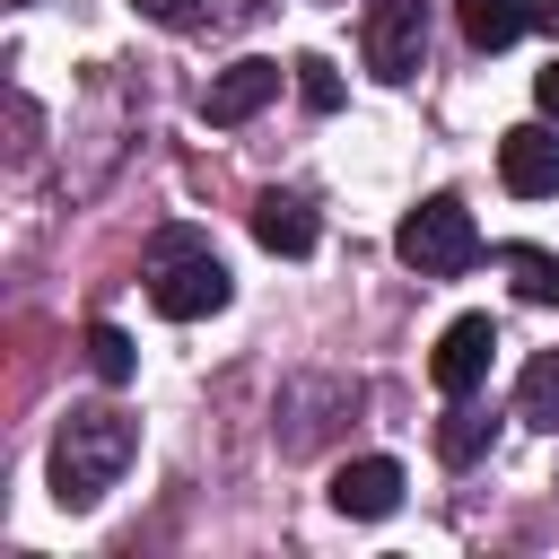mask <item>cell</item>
Wrapping results in <instances>:
<instances>
[{
    "mask_svg": "<svg viewBox=\"0 0 559 559\" xmlns=\"http://www.w3.org/2000/svg\"><path fill=\"white\" fill-rule=\"evenodd\" d=\"M140 454V419L122 411H70L61 437H52V498L61 507H96Z\"/></svg>",
    "mask_w": 559,
    "mask_h": 559,
    "instance_id": "6da1fadb",
    "label": "cell"
},
{
    "mask_svg": "<svg viewBox=\"0 0 559 559\" xmlns=\"http://www.w3.org/2000/svg\"><path fill=\"white\" fill-rule=\"evenodd\" d=\"M227 262L192 236V227H166L157 245H148V306L166 314V323H201V314H218L227 306Z\"/></svg>",
    "mask_w": 559,
    "mask_h": 559,
    "instance_id": "7a4b0ae2",
    "label": "cell"
},
{
    "mask_svg": "<svg viewBox=\"0 0 559 559\" xmlns=\"http://www.w3.org/2000/svg\"><path fill=\"white\" fill-rule=\"evenodd\" d=\"M393 253H402L419 280H463V271L480 262V227H472V210H463L454 192H437V201H419V210L393 227Z\"/></svg>",
    "mask_w": 559,
    "mask_h": 559,
    "instance_id": "3957f363",
    "label": "cell"
},
{
    "mask_svg": "<svg viewBox=\"0 0 559 559\" xmlns=\"http://www.w3.org/2000/svg\"><path fill=\"white\" fill-rule=\"evenodd\" d=\"M428 52V0H367V70L411 79Z\"/></svg>",
    "mask_w": 559,
    "mask_h": 559,
    "instance_id": "277c9868",
    "label": "cell"
},
{
    "mask_svg": "<svg viewBox=\"0 0 559 559\" xmlns=\"http://www.w3.org/2000/svg\"><path fill=\"white\" fill-rule=\"evenodd\" d=\"M489 349H498V323L489 314H463V323H445L437 332V349H428V376H437V393L454 402V393H480V376H489Z\"/></svg>",
    "mask_w": 559,
    "mask_h": 559,
    "instance_id": "5b68a950",
    "label": "cell"
},
{
    "mask_svg": "<svg viewBox=\"0 0 559 559\" xmlns=\"http://www.w3.org/2000/svg\"><path fill=\"white\" fill-rule=\"evenodd\" d=\"M271 96H280V61H262V52H253V61H227V70L201 87V122H218V131H227V122H253Z\"/></svg>",
    "mask_w": 559,
    "mask_h": 559,
    "instance_id": "8992f818",
    "label": "cell"
},
{
    "mask_svg": "<svg viewBox=\"0 0 559 559\" xmlns=\"http://www.w3.org/2000/svg\"><path fill=\"white\" fill-rule=\"evenodd\" d=\"M498 175H507V192H515V201H542V192H559V131H542V122H515V131L498 140Z\"/></svg>",
    "mask_w": 559,
    "mask_h": 559,
    "instance_id": "52a82bcc",
    "label": "cell"
},
{
    "mask_svg": "<svg viewBox=\"0 0 559 559\" xmlns=\"http://www.w3.org/2000/svg\"><path fill=\"white\" fill-rule=\"evenodd\" d=\"M332 507L358 515V524L393 515V507H402V463H393V454H358V463H341V472H332Z\"/></svg>",
    "mask_w": 559,
    "mask_h": 559,
    "instance_id": "ba28073f",
    "label": "cell"
},
{
    "mask_svg": "<svg viewBox=\"0 0 559 559\" xmlns=\"http://www.w3.org/2000/svg\"><path fill=\"white\" fill-rule=\"evenodd\" d=\"M253 236H262V253H314V210L297 201V192H262L253 201Z\"/></svg>",
    "mask_w": 559,
    "mask_h": 559,
    "instance_id": "9c48e42d",
    "label": "cell"
},
{
    "mask_svg": "<svg viewBox=\"0 0 559 559\" xmlns=\"http://www.w3.org/2000/svg\"><path fill=\"white\" fill-rule=\"evenodd\" d=\"M489 437H498V419H489L472 393H454V411L437 419V454H445V463H480V454H489Z\"/></svg>",
    "mask_w": 559,
    "mask_h": 559,
    "instance_id": "30bf717a",
    "label": "cell"
},
{
    "mask_svg": "<svg viewBox=\"0 0 559 559\" xmlns=\"http://www.w3.org/2000/svg\"><path fill=\"white\" fill-rule=\"evenodd\" d=\"M454 17H463V44L472 52H507L524 35V0H454Z\"/></svg>",
    "mask_w": 559,
    "mask_h": 559,
    "instance_id": "8fae6325",
    "label": "cell"
},
{
    "mask_svg": "<svg viewBox=\"0 0 559 559\" xmlns=\"http://www.w3.org/2000/svg\"><path fill=\"white\" fill-rule=\"evenodd\" d=\"M498 271H515V297L559 306V253H542V245H498Z\"/></svg>",
    "mask_w": 559,
    "mask_h": 559,
    "instance_id": "7c38bea8",
    "label": "cell"
},
{
    "mask_svg": "<svg viewBox=\"0 0 559 559\" xmlns=\"http://www.w3.org/2000/svg\"><path fill=\"white\" fill-rule=\"evenodd\" d=\"M515 419L559 428V349H542V358L524 367V384H515Z\"/></svg>",
    "mask_w": 559,
    "mask_h": 559,
    "instance_id": "4fadbf2b",
    "label": "cell"
},
{
    "mask_svg": "<svg viewBox=\"0 0 559 559\" xmlns=\"http://www.w3.org/2000/svg\"><path fill=\"white\" fill-rule=\"evenodd\" d=\"M87 367H96L105 384H131V367H140L131 332H122V323H87Z\"/></svg>",
    "mask_w": 559,
    "mask_h": 559,
    "instance_id": "5bb4252c",
    "label": "cell"
},
{
    "mask_svg": "<svg viewBox=\"0 0 559 559\" xmlns=\"http://www.w3.org/2000/svg\"><path fill=\"white\" fill-rule=\"evenodd\" d=\"M288 70H297V96H306L314 114H341V70H332L323 52H297Z\"/></svg>",
    "mask_w": 559,
    "mask_h": 559,
    "instance_id": "9a60e30c",
    "label": "cell"
},
{
    "mask_svg": "<svg viewBox=\"0 0 559 559\" xmlns=\"http://www.w3.org/2000/svg\"><path fill=\"white\" fill-rule=\"evenodd\" d=\"M140 17H148V26H175V35H192V26H210L218 9H210V0H140Z\"/></svg>",
    "mask_w": 559,
    "mask_h": 559,
    "instance_id": "2e32d148",
    "label": "cell"
},
{
    "mask_svg": "<svg viewBox=\"0 0 559 559\" xmlns=\"http://www.w3.org/2000/svg\"><path fill=\"white\" fill-rule=\"evenodd\" d=\"M533 105L559 122V52H550V70H533Z\"/></svg>",
    "mask_w": 559,
    "mask_h": 559,
    "instance_id": "e0dca14e",
    "label": "cell"
},
{
    "mask_svg": "<svg viewBox=\"0 0 559 559\" xmlns=\"http://www.w3.org/2000/svg\"><path fill=\"white\" fill-rule=\"evenodd\" d=\"M524 26H542V35H559V0H524Z\"/></svg>",
    "mask_w": 559,
    "mask_h": 559,
    "instance_id": "ac0fdd59",
    "label": "cell"
}]
</instances>
